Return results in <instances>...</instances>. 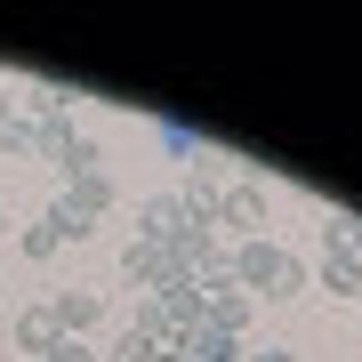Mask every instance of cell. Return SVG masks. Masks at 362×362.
<instances>
[{"instance_id": "obj_1", "label": "cell", "mask_w": 362, "mask_h": 362, "mask_svg": "<svg viewBox=\"0 0 362 362\" xmlns=\"http://www.w3.org/2000/svg\"><path fill=\"white\" fill-rule=\"evenodd\" d=\"M233 282H242L250 298H298V290H306V266H298L282 242H266V233H258V242L233 250Z\"/></svg>"}, {"instance_id": "obj_2", "label": "cell", "mask_w": 362, "mask_h": 362, "mask_svg": "<svg viewBox=\"0 0 362 362\" xmlns=\"http://www.w3.org/2000/svg\"><path fill=\"white\" fill-rule=\"evenodd\" d=\"M322 290L330 298H362V233L354 226H322Z\"/></svg>"}, {"instance_id": "obj_3", "label": "cell", "mask_w": 362, "mask_h": 362, "mask_svg": "<svg viewBox=\"0 0 362 362\" xmlns=\"http://www.w3.org/2000/svg\"><path fill=\"white\" fill-rule=\"evenodd\" d=\"M218 226H233L242 242H258V226H266V185H226V194H218Z\"/></svg>"}, {"instance_id": "obj_4", "label": "cell", "mask_w": 362, "mask_h": 362, "mask_svg": "<svg viewBox=\"0 0 362 362\" xmlns=\"http://www.w3.org/2000/svg\"><path fill=\"white\" fill-rule=\"evenodd\" d=\"M121 274H129V282H145V290H169V282H185V274H177V258H169L161 242H129V250H121Z\"/></svg>"}, {"instance_id": "obj_5", "label": "cell", "mask_w": 362, "mask_h": 362, "mask_svg": "<svg viewBox=\"0 0 362 362\" xmlns=\"http://www.w3.org/2000/svg\"><path fill=\"white\" fill-rule=\"evenodd\" d=\"M49 314H57V330H65V338H89V330L105 322V298H97V290H57Z\"/></svg>"}, {"instance_id": "obj_6", "label": "cell", "mask_w": 362, "mask_h": 362, "mask_svg": "<svg viewBox=\"0 0 362 362\" xmlns=\"http://www.w3.org/2000/svg\"><path fill=\"white\" fill-rule=\"evenodd\" d=\"M185 226H194V218H185V202H177V194H153V202L137 209V242H161V250H169Z\"/></svg>"}, {"instance_id": "obj_7", "label": "cell", "mask_w": 362, "mask_h": 362, "mask_svg": "<svg viewBox=\"0 0 362 362\" xmlns=\"http://www.w3.org/2000/svg\"><path fill=\"white\" fill-rule=\"evenodd\" d=\"M57 338H65V330H57V314H49V306H25V314H16V362H40Z\"/></svg>"}, {"instance_id": "obj_8", "label": "cell", "mask_w": 362, "mask_h": 362, "mask_svg": "<svg viewBox=\"0 0 362 362\" xmlns=\"http://www.w3.org/2000/svg\"><path fill=\"white\" fill-rule=\"evenodd\" d=\"M177 346H185V362H242V338H226V330H209V322H194Z\"/></svg>"}, {"instance_id": "obj_9", "label": "cell", "mask_w": 362, "mask_h": 362, "mask_svg": "<svg viewBox=\"0 0 362 362\" xmlns=\"http://www.w3.org/2000/svg\"><path fill=\"white\" fill-rule=\"evenodd\" d=\"M0 153H8V161H33V153H40V121L8 105V121H0Z\"/></svg>"}, {"instance_id": "obj_10", "label": "cell", "mask_w": 362, "mask_h": 362, "mask_svg": "<svg viewBox=\"0 0 362 362\" xmlns=\"http://www.w3.org/2000/svg\"><path fill=\"white\" fill-rule=\"evenodd\" d=\"M65 202H73V209H81V218H89V226H97V218H105V209H113V177H105V169H97V177H73V185H65Z\"/></svg>"}, {"instance_id": "obj_11", "label": "cell", "mask_w": 362, "mask_h": 362, "mask_svg": "<svg viewBox=\"0 0 362 362\" xmlns=\"http://www.w3.org/2000/svg\"><path fill=\"white\" fill-rule=\"evenodd\" d=\"M49 226H57V242H89V233H97V226L81 218V209H73L65 194H57V209H49Z\"/></svg>"}, {"instance_id": "obj_12", "label": "cell", "mask_w": 362, "mask_h": 362, "mask_svg": "<svg viewBox=\"0 0 362 362\" xmlns=\"http://www.w3.org/2000/svg\"><path fill=\"white\" fill-rule=\"evenodd\" d=\"M153 354H161V346H153V338H145V330L129 322V330L113 338V354H105V362H153Z\"/></svg>"}, {"instance_id": "obj_13", "label": "cell", "mask_w": 362, "mask_h": 362, "mask_svg": "<svg viewBox=\"0 0 362 362\" xmlns=\"http://www.w3.org/2000/svg\"><path fill=\"white\" fill-rule=\"evenodd\" d=\"M16 250H25V258H57L65 242H57V226L40 218V226H25V233H16Z\"/></svg>"}, {"instance_id": "obj_14", "label": "cell", "mask_w": 362, "mask_h": 362, "mask_svg": "<svg viewBox=\"0 0 362 362\" xmlns=\"http://www.w3.org/2000/svg\"><path fill=\"white\" fill-rule=\"evenodd\" d=\"M40 362H97V346H89V338H57Z\"/></svg>"}, {"instance_id": "obj_15", "label": "cell", "mask_w": 362, "mask_h": 362, "mask_svg": "<svg viewBox=\"0 0 362 362\" xmlns=\"http://www.w3.org/2000/svg\"><path fill=\"white\" fill-rule=\"evenodd\" d=\"M250 362H298L290 346H258V354H250Z\"/></svg>"}, {"instance_id": "obj_16", "label": "cell", "mask_w": 362, "mask_h": 362, "mask_svg": "<svg viewBox=\"0 0 362 362\" xmlns=\"http://www.w3.org/2000/svg\"><path fill=\"white\" fill-rule=\"evenodd\" d=\"M8 105H16V97H8V89H0V121H8Z\"/></svg>"}, {"instance_id": "obj_17", "label": "cell", "mask_w": 362, "mask_h": 362, "mask_svg": "<svg viewBox=\"0 0 362 362\" xmlns=\"http://www.w3.org/2000/svg\"><path fill=\"white\" fill-rule=\"evenodd\" d=\"M0 242H8V209H0Z\"/></svg>"}, {"instance_id": "obj_18", "label": "cell", "mask_w": 362, "mask_h": 362, "mask_svg": "<svg viewBox=\"0 0 362 362\" xmlns=\"http://www.w3.org/2000/svg\"><path fill=\"white\" fill-rule=\"evenodd\" d=\"M153 362H185V354H153Z\"/></svg>"}]
</instances>
